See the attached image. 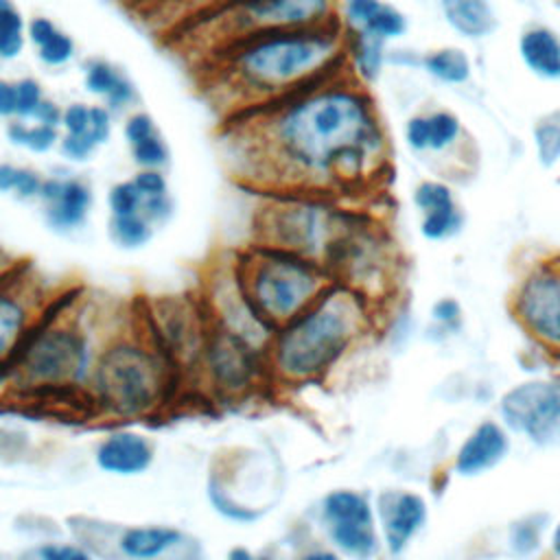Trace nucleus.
I'll list each match as a JSON object with an SVG mask.
<instances>
[{"label":"nucleus","mask_w":560,"mask_h":560,"mask_svg":"<svg viewBox=\"0 0 560 560\" xmlns=\"http://www.w3.org/2000/svg\"><path fill=\"white\" fill-rule=\"evenodd\" d=\"M221 147L232 177L256 195L341 197L387 160L374 98L348 70L221 122Z\"/></svg>","instance_id":"1"},{"label":"nucleus","mask_w":560,"mask_h":560,"mask_svg":"<svg viewBox=\"0 0 560 560\" xmlns=\"http://www.w3.org/2000/svg\"><path fill=\"white\" fill-rule=\"evenodd\" d=\"M190 70L201 96L225 122L348 70L346 33L341 22L262 33Z\"/></svg>","instance_id":"2"},{"label":"nucleus","mask_w":560,"mask_h":560,"mask_svg":"<svg viewBox=\"0 0 560 560\" xmlns=\"http://www.w3.org/2000/svg\"><path fill=\"white\" fill-rule=\"evenodd\" d=\"M81 291L57 295L11 357L15 398L35 402L81 400L98 348L116 322Z\"/></svg>","instance_id":"3"},{"label":"nucleus","mask_w":560,"mask_h":560,"mask_svg":"<svg viewBox=\"0 0 560 560\" xmlns=\"http://www.w3.org/2000/svg\"><path fill=\"white\" fill-rule=\"evenodd\" d=\"M182 385L184 378L151 341L138 313H129L112 324L98 348L85 407L112 422H136L164 411Z\"/></svg>","instance_id":"4"},{"label":"nucleus","mask_w":560,"mask_h":560,"mask_svg":"<svg viewBox=\"0 0 560 560\" xmlns=\"http://www.w3.org/2000/svg\"><path fill=\"white\" fill-rule=\"evenodd\" d=\"M370 300L332 280L311 306L278 326L267 350L271 383L304 385L324 378L368 332Z\"/></svg>","instance_id":"5"},{"label":"nucleus","mask_w":560,"mask_h":560,"mask_svg":"<svg viewBox=\"0 0 560 560\" xmlns=\"http://www.w3.org/2000/svg\"><path fill=\"white\" fill-rule=\"evenodd\" d=\"M339 22V0H232L166 37L190 68L254 35Z\"/></svg>","instance_id":"6"},{"label":"nucleus","mask_w":560,"mask_h":560,"mask_svg":"<svg viewBox=\"0 0 560 560\" xmlns=\"http://www.w3.org/2000/svg\"><path fill=\"white\" fill-rule=\"evenodd\" d=\"M232 260L245 293L273 328L300 315L332 282L322 262L258 241L234 249Z\"/></svg>","instance_id":"7"},{"label":"nucleus","mask_w":560,"mask_h":560,"mask_svg":"<svg viewBox=\"0 0 560 560\" xmlns=\"http://www.w3.org/2000/svg\"><path fill=\"white\" fill-rule=\"evenodd\" d=\"M256 197L252 241L308 256L322 265L357 212L346 208L339 197L319 192H271Z\"/></svg>","instance_id":"8"},{"label":"nucleus","mask_w":560,"mask_h":560,"mask_svg":"<svg viewBox=\"0 0 560 560\" xmlns=\"http://www.w3.org/2000/svg\"><path fill=\"white\" fill-rule=\"evenodd\" d=\"M138 317L168 363L186 381H195L210 322L197 295L171 293L147 300Z\"/></svg>","instance_id":"9"},{"label":"nucleus","mask_w":560,"mask_h":560,"mask_svg":"<svg viewBox=\"0 0 560 560\" xmlns=\"http://www.w3.org/2000/svg\"><path fill=\"white\" fill-rule=\"evenodd\" d=\"M195 381L219 400H243L271 383L267 352L210 326Z\"/></svg>","instance_id":"10"},{"label":"nucleus","mask_w":560,"mask_h":560,"mask_svg":"<svg viewBox=\"0 0 560 560\" xmlns=\"http://www.w3.org/2000/svg\"><path fill=\"white\" fill-rule=\"evenodd\" d=\"M74 538L98 558L107 551L118 560H203V547L188 532L168 523L79 525Z\"/></svg>","instance_id":"11"},{"label":"nucleus","mask_w":560,"mask_h":560,"mask_svg":"<svg viewBox=\"0 0 560 560\" xmlns=\"http://www.w3.org/2000/svg\"><path fill=\"white\" fill-rule=\"evenodd\" d=\"M197 298L210 326L225 330L260 350H269L276 328L260 315L245 293L234 269L232 254L219 256L201 276Z\"/></svg>","instance_id":"12"},{"label":"nucleus","mask_w":560,"mask_h":560,"mask_svg":"<svg viewBox=\"0 0 560 560\" xmlns=\"http://www.w3.org/2000/svg\"><path fill=\"white\" fill-rule=\"evenodd\" d=\"M317 521L328 545L348 560H372L381 549L374 505L359 490L326 492L317 508Z\"/></svg>","instance_id":"13"},{"label":"nucleus","mask_w":560,"mask_h":560,"mask_svg":"<svg viewBox=\"0 0 560 560\" xmlns=\"http://www.w3.org/2000/svg\"><path fill=\"white\" fill-rule=\"evenodd\" d=\"M96 192L79 168L66 164L46 171L37 210L48 232L57 236H74L83 232L92 219Z\"/></svg>","instance_id":"14"},{"label":"nucleus","mask_w":560,"mask_h":560,"mask_svg":"<svg viewBox=\"0 0 560 560\" xmlns=\"http://www.w3.org/2000/svg\"><path fill=\"white\" fill-rule=\"evenodd\" d=\"M52 300L28 273L0 276V359L11 361Z\"/></svg>","instance_id":"15"},{"label":"nucleus","mask_w":560,"mask_h":560,"mask_svg":"<svg viewBox=\"0 0 560 560\" xmlns=\"http://www.w3.org/2000/svg\"><path fill=\"white\" fill-rule=\"evenodd\" d=\"M514 311L536 339L560 346V269L536 267L529 271L516 291Z\"/></svg>","instance_id":"16"},{"label":"nucleus","mask_w":560,"mask_h":560,"mask_svg":"<svg viewBox=\"0 0 560 560\" xmlns=\"http://www.w3.org/2000/svg\"><path fill=\"white\" fill-rule=\"evenodd\" d=\"M505 424L534 440L547 438L560 422V381H527L501 398Z\"/></svg>","instance_id":"17"},{"label":"nucleus","mask_w":560,"mask_h":560,"mask_svg":"<svg viewBox=\"0 0 560 560\" xmlns=\"http://www.w3.org/2000/svg\"><path fill=\"white\" fill-rule=\"evenodd\" d=\"M155 442L147 433L125 424L107 431L94 446L96 468L120 479L149 472L155 464Z\"/></svg>","instance_id":"18"},{"label":"nucleus","mask_w":560,"mask_h":560,"mask_svg":"<svg viewBox=\"0 0 560 560\" xmlns=\"http://www.w3.org/2000/svg\"><path fill=\"white\" fill-rule=\"evenodd\" d=\"M79 72L83 92L90 101L112 109L118 120L140 107V88L120 63L101 55H90L81 59Z\"/></svg>","instance_id":"19"},{"label":"nucleus","mask_w":560,"mask_h":560,"mask_svg":"<svg viewBox=\"0 0 560 560\" xmlns=\"http://www.w3.org/2000/svg\"><path fill=\"white\" fill-rule=\"evenodd\" d=\"M376 525L392 556L405 551L427 521V501L409 490H385L376 497Z\"/></svg>","instance_id":"20"},{"label":"nucleus","mask_w":560,"mask_h":560,"mask_svg":"<svg viewBox=\"0 0 560 560\" xmlns=\"http://www.w3.org/2000/svg\"><path fill=\"white\" fill-rule=\"evenodd\" d=\"M413 206L422 214L420 232L429 241H446L462 230V212L453 188L440 179H424L413 190Z\"/></svg>","instance_id":"21"},{"label":"nucleus","mask_w":560,"mask_h":560,"mask_svg":"<svg viewBox=\"0 0 560 560\" xmlns=\"http://www.w3.org/2000/svg\"><path fill=\"white\" fill-rule=\"evenodd\" d=\"M339 22L348 33H363L385 44L407 31V18L385 0H339Z\"/></svg>","instance_id":"22"},{"label":"nucleus","mask_w":560,"mask_h":560,"mask_svg":"<svg viewBox=\"0 0 560 560\" xmlns=\"http://www.w3.org/2000/svg\"><path fill=\"white\" fill-rule=\"evenodd\" d=\"M28 50L46 70H66L79 59L77 39L52 18L31 15L26 22Z\"/></svg>","instance_id":"23"},{"label":"nucleus","mask_w":560,"mask_h":560,"mask_svg":"<svg viewBox=\"0 0 560 560\" xmlns=\"http://www.w3.org/2000/svg\"><path fill=\"white\" fill-rule=\"evenodd\" d=\"M232 0H131L138 20L158 35H173L188 22Z\"/></svg>","instance_id":"24"},{"label":"nucleus","mask_w":560,"mask_h":560,"mask_svg":"<svg viewBox=\"0 0 560 560\" xmlns=\"http://www.w3.org/2000/svg\"><path fill=\"white\" fill-rule=\"evenodd\" d=\"M510 442L505 431L497 422H481L459 446L455 457V470L464 477L481 475L494 468L508 453Z\"/></svg>","instance_id":"25"},{"label":"nucleus","mask_w":560,"mask_h":560,"mask_svg":"<svg viewBox=\"0 0 560 560\" xmlns=\"http://www.w3.org/2000/svg\"><path fill=\"white\" fill-rule=\"evenodd\" d=\"M459 136H462L459 118L444 109L416 114L405 125V142L409 149L418 153L446 151L459 140Z\"/></svg>","instance_id":"26"},{"label":"nucleus","mask_w":560,"mask_h":560,"mask_svg":"<svg viewBox=\"0 0 560 560\" xmlns=\"http://www.w3.org/2000/svg\"><path fill=\"white\" fill-rule=\"evenodd\" d=\"M518 55L527 70L540 79H560V37L547 26H532L518 37Z\"/></svg>","instance_id":"27"},{"label":"nucleus","mask_w":560,"mask_h":560,"mask_svg":"<svg viewBox=\"0 0 560 560\" xmlns=\"http://www.w3.org/2000/svg\"><path fill=\"white\" fill-rule=\"evenodd\" d=\"M446 24L468 39L488 37L497 28V13L490 0H440Z\"/></svg>","instance_id":"28"},{"label":"nucleus","mask_w":560,"mask_h":560,"mask_svg":"<svg viewBox=\"0 0 560 560\" xmlns=\"http://www.w3.org/2000/svg\"><path fill=\"white\" fill-rule=\"evenodd\" d=\"M206 499L214 514L234 525H252L262 516V508H256L238 497L221 470H212L208 475Z\"/></svg>","instance_id":"29"},{"label":"nucleus","mask_w":560,"mask_h":560,"mask_svg":"<svg viewBox=\"0 0 560 560\" xmlns=\"http://www.w3.org/2000/svg\"><path fill=\"white\" fill-rule=\"evenodd\" d=\"M2 133L13 149L24 151L28 155H37V158L57 153V147L61 140V129L33 122V120H20V118L4 122Z\"/></svg>","instance_id":"30"},{"label":"nucleus","mask_w":560,"mask_h":560,"mask_svg":"<svg viewBox=\"0 0 560 560\" xmlns=\"http://www.w3.org/2000/svg\"><path fill=\"white\" fill-rule=\"evenodd\" d=\"M46 171L33 164L0 160V195L24 206H37Z\"/></svg>","instance_id":"31"},{"label":"nucleus","mask_w":560,"mask_h":560,"mask_svg":"<svg viewBox=\"0 0 560 560\" xmlns=\"http://www.w3.org/2000/svg\"><path fill=\"white\" fill-rule=\"evenodd\" d=\"M26 22L28 18L15 0H0V68L22 59L28 50Z\"/></svg>","instance_id":"32"},{"label":"nucleus","mask_w":560,"mask_h":560,"mask_svg":"<svg viewBox=\"0 0 560 560\" xmlns=\"http://www.w3.org/2000/svg\"><path fill=\"white\" fill-rule=\"evenodd\" d=\"M105 232H107L109 243L122 252H140L158 234V230L149 223V219L142 212L107 217Z\"/></svg>","instance_id":"33"},{"label":"nucleus","mask_w":560,"mask_h":560,"mask_svg":"<svg viewBox=\"0 0 560 560\" xmlns=\"http://www.w3.org/2000/svg\"><path fill=\"white\" fill-rule=\"evenodd\" d=\"M422 68L429 77L446 85H462L470 79L472 66L462 48L444 46L422 57Z\"/></svg>","instance_id":"34"},{"label":"nucleus","mask_w":560,"mask_h":560,"mask_svg":"<svg viewBox=\"0 0 560 560\" xmlns=\"http://www.w3.org/2000/svg\"><path fill=\"white\" fill-rule=\"evenodd\" d=\"M127 149V158L133 164V168H160V171H168L171 162H173V151L171 144L166 140V136L160 131H155L153 136H147Z\"/></svg>","instance_id":"35"},{"label":"nucleus","mask_w":560,"mask_h":560,"mask_svg":"<svg viewBox=\"0 0 560 560\" xmlns=\"http://www.w3.org/2000/svg\"><path fill=\"white\" fill-rule=\"evenodd\" d=\"M24 560H101V558L77 538H44L24 553Z\"/></svg>","instance_id":"36"},{"label":"nucleus","mask_w":560,"mask_h":560,"mask_svg":"<svg viewBox=\"0 0 560 560\" xmlns=\"http://www.w3.org/2000/svg\"><path fill=\"white\" fill-rule=\"evenodd\" d=\"M98 153L101 147L90 133H61L55 155L61 160V164L70 168H81L90 164Z\"/></svg>","instance_id":"37"},{"label":"nucleus","mask_w":560,"mask_h":560,"mask_svg":"<svg viewBox=\"0 0 560 560\" xmlns=\"http://www.w3.org/2000/svg\"><path fill=\"white\" fill-rule=\"evenodd\" d=\"M142 195L131 182V177L114 182L105 192V210L107 217H122V214H138L142 212Z\"/></svg>","instance_id":"38"},{"label":"nucleus","mask_w":560,"mask_h":560,"mask_svg":"<svg viewBox=\"0 0 560 560\" xmlns=\"http://www.w3.org/2000/svg\"><path fill=\"white\" fill-rule=\"evenodd\" d=\"M46 96H48V90L35 74L15 77V101H18L15 118L33 120L37 107Z\"/></svg>","instance_id":"39"},{"label":"nucleus","mask_w":560,"mask_h":560,"mask_svg":"<svg viewBox=\"0 0 560 560\" xmlns=\"http://www.w3.org/2000/svg\"><path fill=\"white\" fill-rule=\"evenodd\" d=\"M536 153L542 166H556L560 162V122H540L534 131Z\"/></svg>","instance_id":"40"},{"label":"nucleus","mask_w":560,"mask_h":560,"mask_svg":"<svg viewBox=\"0 0 560 560\" xmlns=\"http://www.w3.org/2000/svg\"><path fill=\"white\" fill-rule=\"evenodd\" d=\"M540 529H542V523L538 516H527V518L514 523V527L510 532V545H512L514 553L529 556L532 551H536L538 542H540Z\"/></svg>","instance_id":"41"},{"label":"nucleus","mask_w":560,"mask_h":560,"mask_svg":"<svg viewBox=\"0 0 560 560\" xmlns=\"http://www.w3.org/2000/svg\"><path fill=\"white\" fill-rule=\"evenodd\" d=\"M142 214L149 219V223L160 232L162 228H166L175 214H177V201L173 190L171 192H162L155 197H147L142 201Z\"/></svg>","instance_id":"42"},{"label":"nucleus","mask_w":560,"mask_h":560,"mask_svg":"<svg viewBox=\"0 0 560 560\" xmlns=\"http://www.w3.org/2000/svg\"><path fill=\"white\" fill-rule=\"evenodd\" d=\"M90 120H92V101L74 98L63 103V116H61V133H90Z\"/></svg>","instance_id":"43"},{"label":"nucleus","mask_w":560,"mask_h":560,"mask_svg":"<svg viewBox=\"0 0 560 560\" xmlns=\"http://www.w3.org/2000/svg\"><path fill=\"white\" fill-rule=\"evenodd\" d=\"M129 177H131V182L136 184V188L140 190L142 199L155 197V195H162V192H171L168 171H160V168H133V173H131Z\"/></svg>","instance_id":"44"},{"label":"nucleus","mask_w":560,"mask_h":560,"mask_svg":"<svg viewBox=\"0 0 560 560\" xmlns=\"http://www.w3.org/2000/svg\"><path fill=\"white\" fill-rule=\"evenodd\" d=\"M18 114V101H15V79L0 74V120L9 122Z\"/></svg>","instance_id":"45"},{"label":"nucleus","mask_w":560,"mask_h":560,"mask_svg":"<svg viewBox=\"0 0 560 560\" xmlns=\"http://www.w3.org/2000/svg\"><path fill=\"white\" fill-rule=\"evenodd\" d=\"M61 116H63V103H59L55 96H46L42 101V105L37 107L33 122H42V125H50V127H61Z\"/></svg>","instance_id":"46"},{"label":"nucleus","mask_w":560,"mask_h":560,"mask_svg":"<svg viewBox=\"0 0 560 560\" xmlns=\"http://www.w3.org/2000/svg\"><path fill=\"white\" fill-rule=\"evenodd\" d=\"M433 319L442 324H455L459 319V304L453 298H444L433 304Z\"/></svg>","instance_id":"47"},{"label":"nucleus","mask_w":560,"mask_h":560,"mask_svg":"<svg viewBox=\"0 0 560 560\" xmlns=\"http://www.w3.org/2000/svg\"><path fill=\"white\" fill-rule=\"evenodd\" d=\"M13 396H15V381H13L11 361L0 359V402L13 400Z\"/></svg>","instance_id":"48"},{"label":"nucleus","mask_w":560,"mask_h":560,"mask_svg":"<svg viewBox=\"0 0 560 560\" xmlns=\"http://www.w3.org/2000/svg\"><path fill=\"white\" fill-rule=\"evenodd\" d=\"M295 560H348L346 556H341L337 549H332L330 545L328 547H306L304 551L298 553Z\"/></svg>","instance_id":"49"},{"label":"nucleus","mask_w":560,"mask_h":560,"mask_svg":"<svg viewBox=\"0 0 560 560\" xmlns=\"http://www.w3.org/2000/svg\"><path fill=\"white\" fill-rule=\"evenodd\" d=\"M225 560H256V551L245 545H234L225 551Z\"/></svg>","instance_id":"50"},{"label":"nucleus","mask_w":560,"mask_h":560,"mask_svg":"<svg viewBox=\"0 0 560 560\" xmlns=\"http://www.w3.org/2000/svg\"><path fill=\"white\" fill-rule=\"evenodd\" d=\"M551 549H553L556 556H560V523L556 525V529L551 534Z\"/></svg>","instance_id":"51"},{"label":"nucleus","mask_w":560,"mask_h":560,"mask_svg":"<svg viewBox=\"0 0 560 560\" xmlns=\"http://www.w3.org/2000/svg\"><path fill=\"white\" fill-rule=\"evenodd\" d=\"M256 560H278V556L271 551H256Z\"/></svg>","instance_id":"52"}]
</instances>
